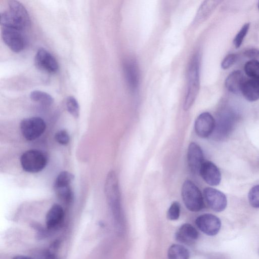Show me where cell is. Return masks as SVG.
Segmentation results:
<instances>
[{"instance_id":"1","label":"cell","mask_w":259,"mask_h":259,"mask_svg":"<svg viewBox=\"0 0 259 259\" xmlns=\"http://www.w3.org/2000/svg\"><path fill=\"white\" fill-rule=\"evenodd\" d=\"M8 8L1 13L2 27H8L23 31L28 28L31 24L27 11L18 1H8Z\"/></svg>"},{"instance_id":"2","label":"cell","mask_w":259,"mask_h":259,"mask_svg":"<svg viewBox=\"0 0 259 259\" xmlns=\"http://www.w3.org/2000/svg\"><path fill=\"white\" fill-rule=\"evenodd\" d=\"M199 64L198 57H193L190 62L188 72V84L186 98L184 103V109L187 110L194 103L199 89Z\"/></svg>"},{"instance_id":"3","label":"cell","mask_w":259,"mask_h":259,"mask_svg":"<svg viewBox=\"0 0 259 259\" xmlns=\"http://www.w3.org/2000/svg\"><path fill=\"white\" fill-rule=\"evenodd\" d=\"M182 197L186 208L193 212L199 211L204 206L201 191L191 181L186 180L182 187Z\"/></svg>"},{"instance_id":"4","label":"cell","mask_w":259,"mask_h":259,"mask_svg":"<svg viewBox=\"0 0 259 259\" xmlns=\"http://www.w3.org/2000/svg\"><path fill=\"white\" fill-rule=\"evenodd\" d=\"M22 168L29 173H36L45 168L48 163V157L45 153L36 149L24 152L20 158Z\"/></svg>"},{"instance_id":"5","label":"cell","mask_w":259,"mask_h":259,"mask_svg":"<svg viewBox=\"0 0 259 259\" xmlns=\"http://www.w3.org/2000/svg\"><path fill=\"white\" fill-rule=\"evenodd\" d=\"M20 127L23 136L27 140L33 141L44 134L46 124L41 118L32 117L23 119Z\"/></svg>"},{"instance_id":"6","label":"cell","mask_w":259,"mask_h":259,"mask_svg":"<svg viewBox=\"0 0 259 259\" xmlns=\"http://www.w3.org/2000/svg\"><path fill=\"white\" fill-rule=\"evenodd\" d=\"M105 192L107 200L115 213L120 212V191L116 175L110 171L106 178Z\"/></svg>"},{"instance_id":"7","label":"cell","mask_w":259,"mask_h":259,"mask_svg":"<svg viewBox=\"0 0 259 259\" xmlns=\"http://www.w3.org/2000/svg\"><path fill=\"white\" fill-rule=\"evenodd\" d=\"M2 28V38L10 49L16 53L22 51L25 45L22 31L5 27Z\"/></svg>"},{"instance_id":"8","label":"cell","mask_w":259,"mask_h":259,"mask_svg":"<svg viewBox=\"0 0 259 259\" xmlns=\"http://www.w3.org/2000/svg\"><path fill=\"white\" fill-rule=\"evenodd\" d=\"M195 224L201 232L208 236L217 235L221 227L220 219L210 213L199 215L196 218Z\"/></svg>"},{"instance_id":"9","label":"cell","mask_w":259,"mask_h":259,"mask_svg":"<svg viewBox=\"0 0 259 259\" xmlns=\"http://www.w3.org/2000/svg\"><path fill=\"white\" fill-rule=\"evenodd\" d=\"M205 200L208 205L213 211L221 212L227 205L226 195L221 191L211 187H206L203 190Z\"/></svg>"},{"instance_id":"10","label":"cell","mask_w":259,"mask_h":259,"mask_svg":"<svg viewBox=\"0 0 259 259\" xmlns=\"http://www.w3.org/2000/svg\"><path fill=\"white\" fill-rule=\"evenodd\" d=\"M34 64L38 69L49 73H55L59 69L55 57L44 48L38 50L34 58Z\"/></svg>"},{"instance_id":"11","label":"cell","mask_w":259,"mask_h":259,"mask_svg":"<svg viewBox=\"0 0 259 259\" xmlns=\"http://www.w3.org/2000/svg\"><path fill=\"white\" fill-rule=\"evenodd\" d=\"M195 131L200 137L205 138L211 135L215 128V121L213 117L208 112H203L196 119Z\"/></svg>"},{"instance_id":"12","label":"cell","mask_w":259,"mask_h":259,"mask_svg":"<svg viewBox=\"0 0 259 259\" xmlns=\"http://www.w3.org/2000/svg\"><path fill=\"white\" fill-rule=\"evenodd\" d=\"M199 172L203 180L210 186H217L221 182V172L218 167L210 161L203 162Z\"/></svg>"},{"instance_id":"13","label":"cell","mask_w":259,"mask_h":259,"mask_svg":"<svg viewBox=\"0 0 259 259\" xmlns=\"http://www.w3.org/2000/svg\"><path fill=\"white\" fill-rule=\"evenodd\" d=\"M204 157L200 147L194 142H191L188 148L187 161L191 171L194 173L199 172L203 161Z\"/></svg>"},{"instance_id":"14","label":"cell","mask_w":259,"mask_h":259,"mask_svg":"<svg viewBox=\"0 0 259 259\" xmlns=\"http://www.w3.org/2000/svg\"><path fill=\"white\" fill-rule=\"evenodd\" d=\"M198 232L192 225L186 223L183 224L175 233L177 241L186 245H191L198 238Z\"/></svg>"},{"instance_id":"15","label":"cell","mask_w":259,"mask_h":259,"mask_svg":"<svg viewBox=\"0 0 259 259\" xmlns=\"http://www.w3.org/2000/svg\"><path fill=\"white\" fill-rule=\"evenodd\" d=\"M124 72L126 81L133 91L137 89L139 83V67L135 60H127L124 65Z\"/></svg>"},{"instance_id":"16","label":"cell","mask_w":259,"mask_h":259,"mask_svg":"<svg viewBox=\"0 0 259 259\" xmlns=\"http://www.w3.org/2000/svg\"><path fill=\"white\" fill-rule=\"evenodd\" d=\"M64 215V210L60 205H53L46 217V224L48 229L53 230L59 227L63 222Z\"/></svg>"},{"instance_id":"17","label":"cell","mask_w":259,"mask_h":259,"mask_svg":"<svg viewBox=\"0 0 259 259\" xmlns=\"http://www.w3.org/2000/svg\"><path fill=\"white\" fill-rule=\"evenodd\" d=\"M245 81L241 71L235 70L230 73L227 77L225 81V87L230 92L237 94L241 91Z\"/></svg>"},{"instance_id":"18","label":"cell","mask_w":259,"mask_h":259,"mask_svg":"<svg viewBox=\"0 0 259 259\" xmlns=\"http://www.w3.org/2000/svg\"><path fill=\"white\" fill-rule=\"evenodd\" d=\"M241 92L243 97L250 102L259 99V79H252L244 81Z\"/></svg>"},{"instance_id":"19","label":"cell","mask_w":259,"mask_h":259,"mask_svg":"<svg viewBox=\"0 0 259 259\" xmlns=\"http://www.w3.org/2000/svg\"><path fill=\"white\" fill-rule=\"evenodd\" d=\"M219 3L217 1H206L203 2L199 8L193 23L195 24L204 21L212 13Z\"/></svg>"},{"instance_id":"20","label":"cell","mask_w":259,"mask_h":259,"mask_svg":"<svg viewBox=\"0 0 259 259\" xmlns=\"http://www.w3.org/2000/svg\"><path fill=\"white\" fill-rule=\"evenodd\" d=\"M189 251L187 248L180 244H172L168 249V259H189Z\"/></svg>"},{"instance_id":"21","label":"cell","mask_w":259,"mask_h":259,"mask_svg":"<svg viewBox=\"0 0 259 259\" xmlns=\"http://www.w3.org/2000/svg\"><path fill=\"white\" fill-rule=\"evenodd\" d=\"M30 98L32 101L44 106H50L54 102L53 97L50 94L38 90L32 91Z\"/></svg>"},{"instance_id":"22","label":"cell","mask_w":259,"mask_h":259,"mask_svg":"<svg viewBox=\"0 0 259 259\" xmlns=\"http://www.w3.org/2000/svg\"><path fill=\"white\" fill-rule=\"evenodd\" d=\"M74 176L67 171L61 172L57 177L54 183V189L70 186Z\"/></svg>"},{"instance_id":"23","label":"cell","mask_w":259,"mask_h":259,"mask_svg":"<svg viewBox=\"0 0 259 259\" xmlns=\"http://www.w3.org/2000/svg\"><path fill=\"white\" fill-rule=\"evenodd\" d=\"M245 74L252 79H259V61L250 60L244 65Z\"/></svg>"},{"instance_id":"24","label":"cell","mask_w":259,"mask_h":259,"mask_svg":"<svg viewBox=\"0 0 259 259\" xmlns=\"http://www.w3.org/2000/svg\"><path fill=\"white\" fill-rule=\"evenodd\" d=\"M58 197L67 204L71 203L73 199V192L70 186L55 189Z\"/></svg>"},{"instance_id":"25","label":"cell","mask_w":259,"mask_h":259,"mask_svg":"<svg viewBox=\"0 0 259 259\" xmlns=\"http://www.w3.org/2000/svg\"><path fill=\"white\" fill-rule=\"evenodd\" d=\"M66 104L69 113L77 118L79 115V106L76 99L73 96H69L67 98Z\"/></svg>"},{"instance_id":"26","label":"cell","mask_w":259,"mask_h":259,"mask_svg":"<svg viewBox=\"0 0 259 259\" xmlns=\"http://www.w3.org/2000/svg\"><path fill=\"white\" fill-rule=\"evenodd\" d=\"M250 27V23H246L244 24L237 34L235 35L233 39V44L236 48H239L245 36L246 35Z\"/></svg>"},{"instance_id":"27","label":"cell","mask_w":259,"mask_h":259,"mask_svg":"<svg viewBox=\"0 0 259 259\" xmlns=\"http://www.w3.org/2000/svg\"><path fill=\"white\" fill-rule=\"evenodd\" d=\"M248 200L252 207L259 208V184L250 189L248 193Z\"/></svg>"},{"instance_id":"28","label":"cell","mask_w":259,"mask_h":259,"mask_svg":"<svg viewBox=\"0 0 259 259\" xmlns=\"http://www.w3.org/2000/svg\"><path fill=\"white\" fill-rule=\"evenodd\" d=\"M181 206L178 201H174L169 206L167 212V218L171 221L177 220L180 214Z\"/></svg>"},{"instance_id":"29","label":"cell","mask_w":259,"mask_h":259,"mask_svg":"<svg viewBox=\"0 0 259 259\" xmlns=\"http://www.w3.org/2000/svg\"><path fill=\"white\" fill-rule=\"evenodd\" d=\"M55 138L58 143L62 145L68 144L70 140L69 135L65 130L58 131L55 134Z\"/></svg>"},{"instance_id":"30","label":"cell","mask_w":259,"mask_h":259,"mask_svg":"<svg viewBox=\"0 0 259 259\" xmlns=\"http://www.w3.org/2000/svg\"><path fill=\"white\" fill-rule=\"evenodd\" d=\"M237 56L235 54H230L223 60L221 67L223 69H227L231 67L236 61Z\"/></svg>"},{"instance_id":"31","label":"cell","mask_w":259,"mask_h":259,"mask_svg":"<svg viewBox=\"0 0 259 259\" xmlns=\"http://www.w3.org/2000/svg\"><path fill=\"white\" fill-rule=\"evenodd\" d=\"M244 55L249 59L259 61V50L250 48L245 51Z\"/></svg>"},{"instance_id":"32","label":"cell","mask_w":259,"mask_h":259,"mask_svg":"<svg viewBox=\"0 0 259 259\" xmlns=\"http://www.w3.org/2000/svg\"><path fill=\"white\" fill-rule=\"evenodd\" d=\"M12 259H33L32 258L24 255H17L14 256Z\"/></svg>"},{"instance_id":"33","label":"cell","mask_w":259,"mask_h":259,"mask_svg":"<svg viewBox=\"0 0 259 259\" xmlns=\"http://www.w3.org/2000/svg\"><path fill=\"white\" fill-rule=\"evenodd\" d=\"M257 6H258V10H259V1H258V2Z\"/></svg>"}]
</instances>
